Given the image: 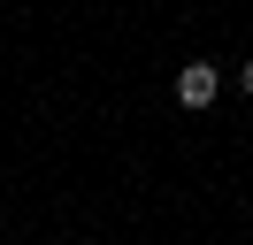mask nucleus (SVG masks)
<instances>
[{"instance_id": "nucleus-1", "label": "nucleus", "mask_w": 253, "mask_h": 245, "mask_svg": "<svg viewBox=\"0 0 253 245\" xmlns=\"http://www.w3.org/2000/svg\"><path fill=\"white\" fill-rule=\"evenodd\" d=\"M215 92H222V69H215V61H184V69H176V107L200 115V107H215Z\"/></svg>"}, {"instance_id": "nucleus-2", "label": "nucleus", "mask_w": 253, "mask_h": 245, "mask_svg": "<svg viewBox=\"0 0 253 245\" xmlns=\"http://www.w3.org/2000/svg\"><path fill=\"white\" fill-rule=\"evenodd\" d=\"M238 84H246V92H253V61H238Z\"/></svg>"}]
</instances>
